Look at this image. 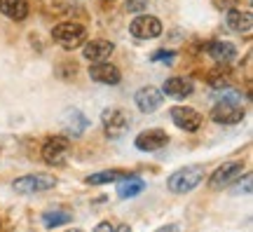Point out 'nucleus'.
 <instances>
[{
    "mask_svg": "<svg viewBox=\"0 0 253 232\" xmlns=\"http://www.w3.org/2000/svg\"><path fill=\"white\" fill-rule=\"evenodd\" d=\"M204 176H207V171H204L202 164H188L183 169L173 171L169 176V181H167V186H169V190L173 195H185L190 190H195L204 181Z\"/></svg>",
    "mask_w": 253,
    "mask_h": 232,
    "instance_id": "nucleus-1",
    "label": "nucleus"
},
{
    "mask_svg": "<svg viewBox=\"0 0 253 232\" xmlns=\"http://www.w3.org/2000/svg\"><path fill=\"white\" fill-rule=\"evenodd\" d=\"M52 38L63 49H75V47H80L87 40V28L82 26V24H75V21H63V24H56L54 26Z\"/></svg>",
    "mask_w": 253,
    "mask_h": 232,
    "instance_id": "nucleus-2",
    "label": "nucleus"
},
{
    "mask_svg": "<svg viewBox=\"0 0 253 232\" xmlns=\"http://www.w3.org/2000/svg\"><path fill=\"white\" fill-rule=\"evenodd\" d=\"M211 120L218 125H239L244 120V108L239 101H227V98H218V103L211 108Z\"/></svg>",
    "mask_w": 253,
    "mask_h": 232,
    "instance_id": "nucleus-3",
    "label": "nucleus"
},
{
    "mask_svg": "<svg viewBox=\"0 0 253 232\" xmlns=\"http://www.w3.org/2000/svg\"><path fill=\"white\" fill-rule=\"evenodd\" d=\"M56 186L54 176H47V174H28V176H21L12 183V187L17 190L19 195H36V192H45V190H52Z\"/></svg>",
    "mask_w": 253,
    "mask_h": 232,
    "instance_id": "nucleus-4",
    "label": "nucleus"
},
{
    "mask_svg": "<svg viewBox=\"0 0 253 232\" xmlns=\"http://www.w3.org/2000/svg\"><path fill=\"white\" fill-rule=\"evenodd\" d=\"M129 33L138 40H153V38L162 36V21L153 14H141L129 24Z\"/></svg>",
    "mask_w": 253,
    "mask_h": 232,
    "instance_id": "nucleus-5",
    "label": "nucleus"
},
{
    "mask_svg": "<svg viewBox=\"0 0 253 232\" xmlns=\"http://www.w3.org/2000/svg\"><path fill=\"white\" fill-rule=\"evenodd\" d=\"M129 120L131 117L126 115L122 108H106L103 115H101V122H103V129L110 139H120L129 129Z\"/></svg>",
    "mask_w": 253,
    "mask_h": 232,
    "instance_id": "nucleus-6",
    "label": "nucleus"
},
{
    "mask_svg": "<svg viewBox=\"0 0 253 232\" xmlns=\"http://www.w3.org/2000/svg\"><path fill=\"white\" fill-rule=\"evenodd\" d=\"M68 150H71V141L66 136H52L42 145V160L47 164H52V167H61L63 162H66Z\"/></svg>",
    "mask_w": 253,
    "mask_h": 232,
    "instance_id": "nucleus-7",
    "label": "nucleus"
},
{
    "mask_svg": "<svg viewBox=\"0 0 253 232\" xmlns=\"http://www.w3.org/2000/svg\"><path fill=\"white\" fill-rule=\"evenodd\" d=\"M169 115H171L173 125L178 127V129H183V132H197L199 127H202V122H204V117L190 106H173L169 110Z\"/></svg>",
    "mask_w": 253,
    "mask_h": 232,
    "instance_id": "nucleus-8",
    "label": "nucleus"
},
{
    "mask_svg": "<svg viewBox=\"0 0 253 232\" xmlns=\"http://www.w3.org/2000/svg\"><path fill=\"white\" fill-rule=\"evenodd\" d=\"M169 143V134L164 129H145L134 139V145L141 152H155L162 150L164 145Z\"/></svg>",
    "mask_w": 253,
    "mask_h": 232,
    "instance_id": "nucleus-9",
    "label": "nucleus"
},
{
    "mask_svg": "<svg viewBox=\"0 0 253 232\" xmlns=\"http://www.w3.org/2000/svg\"><path fill=\"white\" fill-rule=\"evenodd\" d=\"M134 101H136V108L141 110V113H155L157 108L162 106V101H164V94L157 87H141V90L134 94Z\"/></svg>",
    "mask_w": 253,
    "mask_h": 232,
    "instance_id": "nucleus-10",
    "label": "nucleus"
},
{
    "mask_svg": "<svg viewBox=\"0 0 253 232\" xmlns=\"http://www.w3.org/2000/svg\"><path fill=\"white\" fill-rule=\"evenodd\" d=\"M242 162H225L223 167H218L216 171H213V176L209 179V186L213 187V190H220V187L230 186L235 179H239L242 176Z\"/></svg>",
    "mask_w": 253,
    "mask_h": 232,
    "instance_id": "nucleus-11",
    "label": "nucleus"
},
{
    "mask_svg": "<svg viewBox=\"0 0 253 232\" xmlns=\"http://www.w3.org/2000/svg\"><path fill=\"white\" fill-rule=\"evenodd\" d=\"M89 78L94 82H101V85H120L122 80V73H120L118 66L113 63H106V61H96L94 66H89Z\"/></svg>",
    "mask_w": 253,
    "mask_h": 232,
    "instance_id": "nucleus-12",
    "label": "nucleus"
},
{
    "mask_svg": "<svg viewBox=\"0 0 253 232\" xmlns=\"http://www.w3.org/2000/svg\"><path fill=\"white\" fill-rule=\"evenodd\" d=\"M82 45H84L82 47V56L91 63L106 61L113 54V49H115V45L110 40H89V43H82Z\"/></svg>",
    "mask_w": 253,
    "mask_h": 232,
    "instance_id": "nucleus-13",
    "label": "nucleus"
},
{
    "mask_svg": "<svg viewBox=\"0 0 253 232\" xmlns=\"http://www.w3.org/2000/svg\"><path fill=\"white\" fill-rule=\"evenodd\" d=\"M207 52L216 63H230L235 61L237 47L232 43H227V40H213V43L207 45Z\"/></svg>",
    "mask_w": 253,
    "mask_h": 232,
    "instance_id": "nucleus-14",
    "label": "nucleus"
},
{
    "mask_svg": "<svg viewBox=\"0 0 253 232\" xmlns=\"http://www.w3.org/2000/svg\"><path fill=\"white\" fill-rule=\"evenodd\" d=\"M87 127H89V120L82 115L80 110H75V108L63 115V129H66V134L68 136H80Z\"/></svg>",
    "mask_w": 253,
    "mask_h": 232,
    "instance_id": "nucleus-15",
    "label": "nucleus"
},
{
    "mask_svg": "<svg viewBox=\"0 0 253 232\" xmlns=\"http://www.w3.org/2000/svg\"><path fill=\"white\" fill-rule=\"evenodd\" d=\"M0 12L12 21H24L31 9L26 0H0Z\"/></svg>",
    "mask_w": 253,
    "mask_h": 232,
    "instance_id": "nucleus-16",
    "label": "nucleus"
},
{
    "mask_svg": "<svg viewBox=\"0 0 253 232\" xmlns=\"http://www.w3.org/2000/svg\"><path fill=\"white\" fill-rule=\"evenodd\" d=\"M143 190H145V181L136 179V176H129V174H126L125 179H120V183H118V195L122 199H131V197L141 195Z\"/></svg>",
    "mask_w": 253,
    "mask_h": 232,
    "instance_id": "nucleus-17",
    "label": "nucleus"
},
{
    "mask_svg": "<svg viewBox=\"0 0 253 232\" xmlns=\"http://www.w3.org/2000/svg\"><path fill=\"white\" fill-rule=\"evenodd\" d=\"M164 94L167 96H173V98H185L192 94V82L188 78H169L164 82Z\"/></svg>",
    "mask_w": 253,
    "mask_h": 232,
    "instance_id": "nucleus-18",
    "label": "nucleus"
},
{
    "mask_svg": "<svg viewBox=\"0 0 253 232\" xmlns=\"http://www.w3.org/2000/svg\"><path fill=\"white\" fill-rule=\"evenodd\" d=\"M227 26L237 31V33H249L253 26L251 12H242V9H230L227 12Z\"/></svg>",
    "mask_w": 253,
    "mask_h": 232,
    "instance_id": "nucleus-19",
    "label": "nucleus"
},
{
    "mask_svg": "<svg viewBox=\"0 0 253 232\" xmlns=\"http://www.w3.org/2000/svg\"><path fill=\"white\" fill-rule=\"evenodd\" d=\"M126 174L120 169H108V171H99V174H91L87 176V183L89 186H103V183H115V181L125 179Z\"/></svg>",
    "mask_w": 253,
    "mask_h": 232,
    "instance_id": "nucleus-20",
    "label": "nucleus"
},
{
    "mask_svg": "<svg viewBox=\"0 0 253 232\" xmlns=\"http://www.w3.org/2000/svg\"><path fill=\"white\" fill-rule=\"evenodd\" d=\"M66 223H71V214H66V211H47V214H42V225L45 228H59V225Z\"/></svg>",
    "mask_w": 253,
    "mask_h": 232,
    "instance_id": "nucleus-21",
    "label": "nucleus"
},
{
    "mask_svg": "<svg viewBox=\"0 0 253 232\" xmlns=\"http://www.w3.org/2000/svg\"><path fill=\"white\" fill-rule=\"evenodd\" d=\"M209 85H211V87H227V85H230V78L223 75V73H211V75H209Z\"/></svg>",
    "mask_w": 253,
    "mask_h": 232,
    "instance_id": "nucleus-22",
    "label": "nucleus"
},
{
    "mask_svg": "<svg viewBox=\"0 0 253 232\" xmlns=\"http://www.w3.org/2000/svg\"><path fill=\"white\" fill-rule=\"evenodd\" d=\"M148 7V0H125V9L126 12H141Z\"/></svg>",
    "mask_w": 253,
    "mask_h": 232,
    "instance_id": "nucleus-23",
    "label": "nucleus"
},
{
    "mask_svg": "<svg viewBox=\"0 0 253 232\" xmlns=\"http://www.w3.org/2000/svg\"><path fill=\"white\" fill-rule=\"evenodd\" d=\"M176 59V54L173 52H155L153 54V61H167V66Z\"/></svg>",
    "mask_w": 253,
    "mask_h": 232,
    "instance_id": "nucleus-24",
    "label": "nucleus"
},
{
    "mask_svg": "<svg viewBox=\"0 0 253 232\" xmlns=\"http://www.w3.org/2000/svg\"><path fill=\"white\" fill-rule=\"evenodd\" d=\"M235 192H237V195H239V192H244V195H249V192H251V176H246V179H244V186L239 183V186L235 187Z\"/></svg>",
    "mask_w": 253,
    "mask_h": 232,
    "instance_id": "nucleus-25",
    "label": "nucleus"
},
{
    "mask_svg": "<svg viewBox=\"0 0 253 232\" xmlns=\"http://www.w3.org/2000/svg\"><path fill=\"white\" fill-rule=\"evenodd\" d=\"M213 2L218 5V9H227L232 2H235V0H213Z\"/></svg>",
    "mask_w": 253,
    "mask_h": 232,
    "instance_id": "nucleus-26",
    "label": "nucleus"
}]
</instances>
